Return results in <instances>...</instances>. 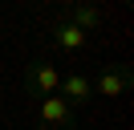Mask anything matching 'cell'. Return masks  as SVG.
<instances>
[{"instance_id":"1","label":"cell","mask_w":134,"mask_h":130,"mask_svg":"<svg viewBox=\"0 0 134 130\" xmlns=\"http://www.w3.org/2000/svg\"><path fill=\"white\" fill-rule=\"evenodd\" d=\"M61 85V65L49 61V57H37V61L25 65V89L33 98H53Z\"/></svg>"},{"instance_id":"2","label":"cell","mask_w":134,"mask_h":130,"mask_svg":"<svg viewBox=\"0 0 134 130\" xmlns=\"http://www.w3.org/2000/svg\"><path fill=\"white\" fill-rule=\"evenodd\" d=\"M90 85H93V98H122L134 85V73H130V65H106Z\"/></svg>"},{"instance_id":"3","label":"cell","mask_w":134,"mask_h":130,"mask_svg":"<svg viewBox=\"0 0 134 130\" xmlns=\"http://www.w3.org/2000/svg\"><path fill=\"white\" fill-rule=\"evenodd\" d=\"M37 122H41V130H73V126H77V118H73V106H65L57 94H53V98H41Z\"/></svg>"},{"instance_id":"4","label":"cell","mask_w":134,"mask_h":130,"mask_svg":"<svg viewBox=\"0 0 134 130\" xmlns=\"http://www.w3.org/2000/svg\"><path fill=\"white\" fill-rule=\"evenodd\" d=\"M57 98H61L65 106H90V102H93V85H90L85 73H61Z\"/></svg>"},{"instance_id":"5","label":"cell","mask_w":134,"mask_h":130,"mask_svg":"<svg viewBox=\"0 0 134 130\" xmlns=\"http://www.w3.org/2000/svg\"><path fill=\"white\" fill-rule=\"evenodd\" d=\"M49 41H53V45L61 49V53H81V49L90 45V37H85L81 29H73L69 20H61V16H57V20L49 24Z\"/></svg>"},{"instance_id":"6","label":"cell","mask_w":134,"mask_h":130,"mask_svg":"<svg viewBox=\"0 0 134 130\" xmlns=\"http://www.w3.org/2000/svg\"><path fill=\"white\" fill-rule=\"evenodd\" d=\"M61 20H69L73 29H81L90 37L93 29H102V8L98 4H65L61 8Z\"/></svg>"}]
</instances>
